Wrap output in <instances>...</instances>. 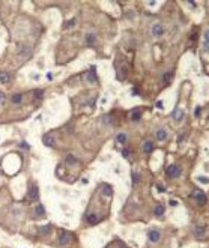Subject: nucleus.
Here are the masks:
<instances>
[{
    "label": "nucleus",
    "instance_id": "nucleus-1",
    "mask_svg": "<svg viewBox=\"0 0 209 248\" xmlns=\"http://www.w3.org/2000/svg\"><path fill=\"white\" fill-rule=\"evenodd\" d=\"M117 69V80H120V81H124V80L126 78V74H128V65L126 63H122L120 68H116Z\"/></svg>",
    "mask_w": 209,
    "mask_h": 248
},
{
    "label": "nucleus",
    "instance_id": "nucleus-2",
    "mask_svg": "<svg viewBox=\"0 0 209 248\" xmlns=\"http://www.w3.org/2000/svg\"><path fill=\"white\" fill-rule=\"evenodd\" d=\"M165 173H167L170 178H178V176L181 174V169L178 165H169L167 169H165Z\"/></svg>",
    "mask_w": 209,
    "mask_h": 248
},
{
    "label": "nucleus",
    "instance_id": "nucleus-3",
    "mask_svg": "<svg viewBox=\"0 0 209 248\" xmlns=\"http://www.w3.org/2000/svg\"><path fill=\"white\" fill-rule=\"evenodd\" d=\"M86 78H87L89 83H97V80H98V77H97V68L92 66L87 71V75H86Z\"/></svg>",
    "mask_w": 209,
    "mask_h": 248
},
{
    "label": "nucleus",
    "instance_id": "nucleus-4",
    "mask_svg": "<svg viewBox=\"0 0 209 248\" xmlns=\"http://www.w3.org/2000/svg\"><path fill=\"white\" fill-rule=\"evenodd\" d=\"M147 238H149V241L151 242H153V244H156L161 239V233H160V230H151L149 233H147Z\"/></svg>",
    "mask_w": 209,
    "mask_h": 248
},
{
    "label": "nucleus",
    "instance_id": "nucleus-5",
    "mask_svg": "<svg viewBox=\"0 0 209 248\" xmlns=\"http://www.w3.org/2000/svg\"><path fill=\"white\" fill-rule=\"evenodd\" d=\"M29 199L32 201H38L39 200V192H38L36 185H32V187H30V190H29Z\"/></svg>",
    "mask_w": 209,
    "mask_h": 248
},
{
    "label": "nucleus",
    "instance_id": "nucleus-6",
    "mask_svg": "<svg viewBox=\"0 0 209 248\" xmlns=\"http://www.w3.org/2000/svg\"><path fill=\"white\" fill-rule=\"evenodd\" d=\"M30 54H32V50H30L29 47H26V45H21V47H20V50H18V56H20V57L23 56L24 59H29Z\"/></svg>",
    "mask_w": 209,
    "mask_h": 248
},
{
    "label": "nucleus",
    "instance_id": "nucleus-7",
    "mask_svg": "<svg viewBox=\"0 0 209 248\" xmlns=\"http://www.w3.org/2000/svg\"><path fill=\"white\" fill-rule=\"evenodd\" d=\"M42 143H44L45 146H48V147H53L54 146V135L53 134H47V135H44V138H42Z\"/></svg>",
    "mask_w": 209,
    "mask_h": 248
},
{
    "label": "nucleus",
    "instance_id": "nucleus-8",
    "mask_svg": "<svg viewBox=\"0 0 209 248\" xmlns=\"http://www.w3.org/2000/svg\"><path fill=\"white\" fill-rule=\"evenodd\" d=\"M69 242H71V235H69L68 232H63L59 236V244L60 245H68Z\"/></svg>",
    "mask_w": 209,
    "mask_h": 248
},
{
    "label": "nucleus",
    "instance_id": "nucleus-9",
    "mask_svg": "<svg viewBox=\"0 0 209 248\" xmlns=\"http://www.w3.org/2000/svg\"><path fill=\"white\" fill-rule=\"evenodd\" d=\"M193 197H196V199H197L199 205H205V203H206V196H205V194H203L202 191H199V190L193 192Z\"/></svg>",
    "mask_w": 209,
    "mask_h": 248
},
{
    "label": "nucleus",
    "instance_id": "nucleus-10",
    "mask_svg": "<svg viewBox=\"0 0 209 248\" xmlns=\"http://www.w3.org/2000/svg\"><path fill=\"white\" fill-rule=\"evenodd\" d=\"M165 30H164V27H162L161 24H155L153 27H152V35H153V36H162Z\"/></svg>",
    "mask_w": 209,
    "mask_h": 248
},
{
    "label": "nucleus",
    "instance_id": "nucleus-11",
    "mask_svg": "<svg viewBox=\"0 0 209 248\" xmlns=\"http://www.w3.org/2000/svg\"><path fill=\"white\" fill-rule=\"evenodd\" d=\"M129 116H131V120L138 122V120L142 119V110H140V108H134V110L131 111V114H129Z\"/></svg>",
    "mask_w": 209,
    "mask_h": 248
},
{
    "label": "nucleus",
    "instance_id": "nucleus-12",
    "mask_svg": "<svg viewBox=\"0 0 209 248\" xmlns=\"http://www.w3.org/2000/svg\"><path fill=\"white\" fill-rule=\"evenodd\" d=\"M86 220H87V223H89V224H92V226H93V224H97L101 218H99L98 215H95V214H89L87 217H86Z\"/></svg>",
    "mask_w": 209,
    "mask_h": 248
},
{
    "label": "nucleus",
    "instance_id": "nucleus-13",
    "mask_svg": "<svg viewBox=\"0 0 209 248\" xmlns=\"http://www.w3.org/2000/svg\"><path fill=\"white\" fill-rule=\"evenodd\" d=\"M143 152L144 154H152L153 152V143L152 141H146L143 144Z\"/></svg>",
    "mask_w": 209,
    "mask_h": 248
},
{
    "label": "nucleus",
    "instance_id": "nucleus-14",
    "mask_svg": "<svg viewBox=\"0 0 209 248\" xmlns=\"http://www.w3.org/2000/svg\"><path fill=\"white\" fill-rule=\"evenodd\" d=\"M9 80H11L9 74L5 72V71H0V83H2V84H6V83H9Z\"/></svg>",
    "mask_w": 209,
    "mask_h": 248
},
{
    "label": "nucleus",
    "instance_id": "nucleus-15",
    "mask_svg": "<svg viewBox=\"0 0 209 248\" xmlns=\"http://www.w3.org/2000/svg\"><path fill=\"white\" fill-rule=\"evenodd\" d=\"M156 138H158L160 141H164L165 138H167V132H165V129H158L156 131Z\"/></svg>",
    "mask_w": 209,
    "mask_h": 248
},
{
    "label": "nucleus",
    "instance_id": "nucleus-16",
    "mask_svg": "<svg viewBox=\"0 0 209 248\" xmlns=\"http://www.w3.org/2000/svg\"><path fill=\"white\" fill-rule=\"evenodd\" d=\"M126 140H128V135L125 134V132H122V134H117V137H116V141H117V143H120V144H124Z\"/></svg>",
    "mask_w": 209,
    "mask_h": 248
},
{
    "label": "nucleus",
    "instance_id": "nucleus-17",
    "mask_svg": "<svg viewBox=\"0 0 209 248\" xmlns=\"http://www.w3.org/2000/svg\"><path fill=\"white\" fill-rule=\"evenodd\" d=\"M153 214H155L156 217H161V215L164 214V206H162V205H156L155 209H153Z\"/></svg>",
    "mask_w": 209,
    "mask_h": 248
},
{
    "label": "nucleus",
    "instance_id": "nucleus-18",
    "mask_svg": "<svg viewBox=\"0 0 209 248\" xmlns=\"http://www.w3.org/2000/svg\"><path fill=\"white\" fill-rule=\"evenodd\" d=\"M182 117H184V113H182V110H175V113H173V119H175L176 122H181Z\"/></svg>",
    "mask_w": 209,
    "mask_h": 248
},
{
    "label": "nucleus",
    "instance_id": "nucleus-19",
    "mask_svg": "<svg viewBox=\"0 0 209 248\" xmlns=\"http://www.w3.org/2000/svg\"><path fill=\"white\" fill-rule=\"evenodd\" d=\"M203 50L209 51V30L205 32V42H203Z\"/></svg>",
    "mask_w": 209,
    "mask_h": 248
},
{
    "label": "nucleus",
    "instance_id": "nucleus-20",
    "mask_svg": "<svg viewBox=\"0 0 209 248\" xmlns=\"http://www.w3.org/2000/svg\"><path fill=\"white\" fill-rule=\"evenodd\" d=\"M172 78H173V72H165V74L162 75V81H164V84H169V83L172 81Z\"/></svg>",
    "mask_w": 209,
    "mask_h": 248
},
{
    "label": "nucleus",
    "instance_id": "nucleus-21",
    "mask_svg": "<svg viewBox=\"0 0 209 248\" xmlns=\"http://www.w3.org/2000/svg\"><path fill=\"white\" fill-rule=\"evenodd\" d=\"M23 98H24V96H23L21 93H15V95L12 96V102H14V104H21Z\"/></svg>",
    "mask_w": 209,
    "mask_h": 248
},
{
    "label": "nucleus",
    "instance_id": "nucleus-22",
    "mask_svg": "<svg viewBox=\"0 0 209 248\" xmlns=\"http://www.w3.org/2000/svg\"><path fill=\"white\" fill-rule=\"evenodd\" d=\"M86 41H87L89 45H93L95 41H97V36H95L93 33H87V36H86Z\"/></svg>",
    "mask_w": 209,
    "mask_h": 248
},
{
    "label": "nucleus",
    "instance_id": "nucleus-23",
    "mask_svg": "<svg viewBox=\"0 0 209 248\" xmlns=\"http://www.w3.org/2000/svg\"><path fill=\"white\" fill-rule=\"evenodd\" d=\"M50 232H51V226H50V224H47V226H44V227L39 229V233H41V235H48Z\"/></svg>",
    "mask_w": 209,
    "mask_h": 248
},
{
    "label": "nucleus",
    "instance_id": "nucleus-24",
    "mask_svg": "<svg viewBox=\"0 0 209 248\" xmlns=\"http://www.w3.org/2000/svg\"><path fill=\"white\" fill-rule=\"evenodd\" d=\"M33 96H35L36 99H42V98H44V90H41V89L33 90Z\"/></svg>",
    "mask_w": 209,
    "mask_h": 248
},
{
    "label": "nucleus",
    "instance_id": "nucleus-25",
    "mask_svg": "<svg viewBox=\"0 0 209 248\" xmlns=\"http://www.w3.org/2000/svg\"><path fill=\"white\" fill-rule=\"evenodd\" d=\"M35 212H36V215H38V217H42V215L45 214V212H44V206H42V205H38V206H36V209H35Z\"/></svg>",
    "mask_w": 209,
    "mask_h": 248
},
{
    "label": "nucleus",
    "instance_id": "nucleus-26",
    "mask_svg": "<svg viewBox=\"0 0 209 248\" xmlns=\"http://www.w3.org/2000/svg\"><path fill=\"white\" fill-rule=\"evenodd\" d=\"M66 163L68 164H71V165H74V164H78V161L72 156V155H69V156H66Z\"/></svg>",
    "mask_w": 209,
    "mask_h": 248
},
{
    "label": "nucleus",
    "instance_id": "nucleus-27",
    "mask_svg": "<svg viewBox=\"0 0 209 248\" xmlns=\"http://www.w3.org/2000/svg\"><path fill=\"white\" fill-rule=\"evenodd\" d=\"M203 232H205V227H202V226H197V227H196V236H197V238L202 236Z\"/></svg>",
    "mask_w": 209,
    "mask_h": 248
},
{
    "label": "nucleus",
    "instance_id": "nucleus-28",
    "mask_svg": "<svg viewBox=\"0 0 209 248\" xmlns=\"http://www.w3.org/2000/svg\"><path fill=\"white\" fill-rule=\"evenodd\" d=\"M5 102H6V96H5V93L0 90V105H5Z\"/></svg>",
    "mask_w": 209,
    "mask_h": 248
},
{
    "label": "nucleus",
    "instance_id": "nucleus-29",
    "mask_svg": "<svg viewBox=\"0 0 209 248\" xmlns=\"http://www.w3.org/2000/svg\"><path fill=\"white\" fill-rule=\"evenodd\" d=\"M74 24H75V18H74V20H71V21H68V23L65 24V29H69V27H74Z\"/></svg>",
    "mask_w": 209,
    "mask_h": 248
},
{
    "label": "nucleus",
    "instance_id": "nucleus-30",
    "mask_svg": "<svg viewBox=\"0 0 209 248\" xmlns=\"http://www.w3.org/2000/svg\"><path fill=\"white\" fill-rule=\"evenodd\" d=\"M133 181H134V183H138V181H140V178H138L137 173H133Z\"/></svg>",
    "mask_w": 209,
    "mask_h": 248
},
{
    "label": "nucleus",
    "instance_id": "nucleus-31",
    "mask_svg": "<svg viewBox=\"0 0 209 248\" xmlns=\"http://www.w3.org/2000/svg\"><path fill=\"white\" fill-rule=\"evenodd\" d=\"M122 155H124V158H128L129 156V150L128 149H124V150H122Z\"/></svg>",
    "mask_w": 209,
    "mask_h": 248
},
{
    "label": "nucleus",
    "instance_id": "nucleus-32",
    "mask_svg": "<svg viewBox=\"0 0 209 248\" xmlns=\"http://www.w3.org/2000/svg\"><path fill=\"white\" fill-rule=\"evenodd\" d=\"M104 194H107V196H111V190H110V187H107L106 190H104Z\"/></svg>",
    "mask_w": 209,
    "mask_h": 248
},
{
    "label": "nucleus",
    "instance_id": "nucleus-33",
    "mask_svg": "<svg viewBox=\"0 0 209 248\" xmlns=\"http://www.w3.org/2000/svg\"><path fill=\"white\" fill-rule=\"evenodd\" d=\"M199 182H203V183H208L209 181H208L206 178H199Z\"/></svg>",
    "mask_w": 209,
    "mask_h": 248
},
{
    "label": "nucleus",
    "instance_id": "nucleus-34",
    "mask_svg": "<svg viewBox=\"0 0 209 248\" xmlns=\"http://www.w3.org/2000/svg\"><path fill=\"white\" fill-rule=\"evenodd\" d=\"M200 111H202V108L197 107V108H196V116H200Z\"/></svg>",
    "mask_w": 209,
    "mask_h": 248
},
{
    "label": "nucleus",
    "instance_id": "nucleus-35",
    "mask_svg": "<svg viewBox=\"0 0 209 248\" xmlns=\"http://www.w3.org/2000/svg\"><path fill=\"white\" fill-rule=\"evenodd\" d=\"M156 107H158V108H162V101H158V102H156Z\"/></svg>",
    "mask_w": 209,
    "mask_h": 248
},
{
    "label": "nucleus",
    "instance_id": "nucleus-36",
    "mask_svg": "<svg viewBox=\"0 0 209 248\" xmlns=\"http://www.w3.org/2000/svg\"><path fill=\"white\" fill-rule=\"evenodd\" d=\"M170 205H172V206H176V205H178V201H175V200H172V201H170Z\"/></svg>",
    "mask_w": 209,
    "mask_h": 248
},
{
    "label": "nucleus",
    "instance_id": "nucleus-37",
    "mask_svg": "<svg viewBox=\"0 0 209 248\" xmlns=\"http://www.w3.org/2000/svg\"><path fill=\"white\" fill-rule=\"evenodd\" d=\"M133 92H134V95H138V93H140V92H138V89H137V87H134V90H133Z\"/></svg>",
    "mask_w": 209,
    "mask_h": 248
},
{
    "label": "nucleus",
    "instance_id": "nucleus-38",
    "mask_svg": "<svg viewBox=\"0 0 209 248\" xmlns=\"http://www.w3.org/2000/svg\"><path fill=\"white\" fill-rule=\"evenodd\" d=\"M107 248H111V247H107Z\"/></svg>",
    "mask_w": 209,
    "mask_h": 248
}]
</instances>
